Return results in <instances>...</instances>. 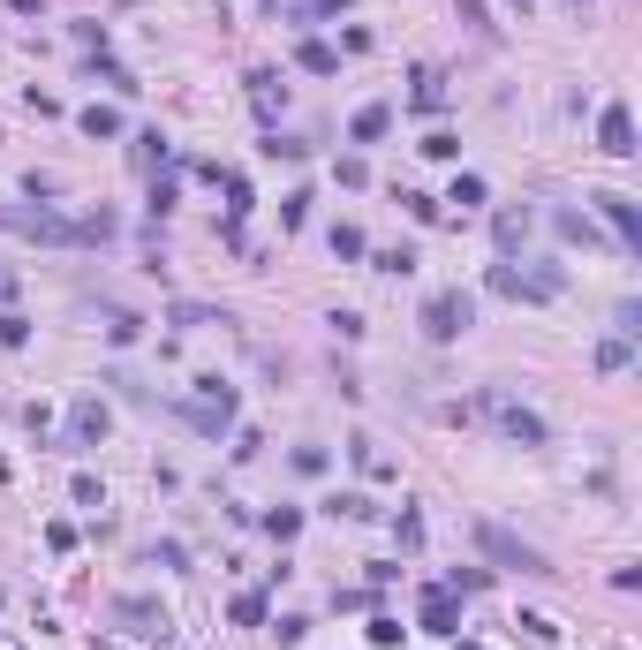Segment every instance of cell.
<instances>
[{"label":"cell","mask_w":642,"mask_h":650,"mask_svg":"<svg viewBox=\"0 0 642 650\" xmlns=\"http://www.w3.org/2000/svg\"><path fill=\"white\" fill-rule=\"evenodd\" d=\"M476 409H484V424L499 431L507 446H544V416H537V409H522L507 386H484V401H476Z\"/></svg>","instance_id":"obj_1"},{"label":"cell","mask_w":642,"mask_h":650,"mask_svg":"<svg viewBox=\"0 0 642 650\" xmlns=\"http://www.w3.org/2000/svg\"><path fill=\"white\" fill-rule=\"evenodd\" d=\"M182 424H189V431H204V439H220V431L235 424V386L204 371V378H197V394L182 401Z\"/></svg>","instance_id":"obj_2"},{"label":"cell","mask_w":642,"mask_h":650,"mask_svg":"<svg viewBox=\"0 0 642 650\" xmlns=\"http://www.w3.org/2000/svg\"><path fill=\"white\" fill-rule=\"evenodd\" d=\"M476 552H484V560H499V567H514V575H552V560H544L537 545H522V537L507 530V522H476Z\"/></svg>","instance_id":"obj_3"},{"label":"cell","mask_w":642,"mask_h":650,"mask_svg":"<svg viewBox=\"0 0 642 650\" xmlns=\"http://www.w3.org/2000/svg\"><path fill=\"white\" fill-rule=\"evenodd\" d=\"M469 325H476V295L469 288H439L423 303V333H431V341H461Z\"/></svg>","instance_id":"obj_4"},{"label":"cell","mask_w":642,"mask_h":650,"mask_svg":"<svg viewBox=\"0 0 642 650\" xmlns=\"http://www.w3.org/2000/svg\"><path fill=\"white\" fill-rule=\"evenodd\" d=\"M484 288L499 295V303H552V295H559V273H552V265H544V273H514V265H491Z\"/></svg>","instance_id":"obj_5"},{"label":"cell","mask_w":642,"mask_h":650,"mask_svg":"<svg viewBox=\"0 0 642 650\" xmlns=\"http://www.w3.org/2000/svg\"><path fill=\"white\" fill-rule=\"evenodd\" d=\"M0 235H31V242H76V220L46 205H0Z\"/></svg>","instance_id":"obj_6"},{"label":"cell","mask_w":642,"mask_h":650,"mask_svg":"<svg viewBox=\"0 0 642 650\" xmlns=\"http://www.w3.org/2000/svg\"><path fill=\"white\" fill-rule=\"evenodd\" d=\"M597 152H612V159H635V152H642V144H635V114H627L620 99L597 114Z\"/></svg>","instance_id":"obj_7"},{"label":"cell","mask_w":642,"mask_h":650,"mask_svg":"<svg viewBox=\"0 0 642 650\" xmlns=\"http://www.w3.org/2000/svg\"><path fill=\"white\" fill-rule=\"evenodd\" d=\"M106 424H114V416H106L99 394H76V401H68V446H99Z\"/></svg>","instance_id":"obj_8"},{"label":"cell","mask_w":642,"mask_h":650,"mask_svg":"<svg viewBox=\"0 0 642 650\" xmlns=\"http://www.w3.org/2000/svg\"><path fill=\"white\" fill-rule=\"evenodd\" d=\"M416 620H423L431 635H461V590L431 582V590H423V605H416Z\"/></svg>","instance_id":"obj_9"},{"label":"cell","mask_w":642,"mask_h":650,"mask_svg":"<svg viewBox=\"0 0 642 650\" xmlns=\"http://www.w3.org/2000/svg\"><path fill=\"white\" fill-rule=\"evenodd\" d=\"M597 212H605V227L620 235V250H642V212H635V197L605 189V197H597Z\"/></svg>","instance_id":"obj_10"},{"label":"cell","mask_w":642,"mask_h":650,"mask_svg":"<svg viewBox=\"0 0 642 650\" xmlns=\"http://www.w3.org/2000/svg\"><path fill=\"white\" fill-rule=\"evenodd\" d=\"M491 242H499V257H514L529 242V205H507L499 220H491Z\"/></svg>","instance_id":"obj_11"},{"label":"cell","mask_w":642,"mask_h":650,"mask_svg":"<svg viewBox=\"0 0 642 650\" xmlns=\"http://www.w3.org/2000/svg\"><path fill=\"white\" fill-rule=\"evenodd\" d=\"M121 620H129V628H136V635H167V628H174V620H167V613H159V605H152V598H121Z\"/></svg>","instance_id":"obj_12"},{"label":"cell","mask_w":642,"mask_h":650,"mask_svg":"<svg viewBox=\"0 0 642 650\" xmlns=\"http://www.w3.org/2000/svg\"><path fill=\"white\" fill-rule=\"evenodd\" d=\"M129 159H136L144 174H159V167H167V137H159V129H136V137H129Z\"/></svg>","instance_id":"obj_13"},{"label":"cell","mask_w":642,"mask_h":650,"mask_svg":"<svg viewBox=\"0 0 642 650\" xmlns=\"http://www.w3.org/2000/svg\"><path fill=\"white\" fill-rule=\"evenodd\" d=\"M114 235H121L114 212H84V220H76V250H99V242H114Z\"/></svg>","instance_id":"obj_14"},{"label":"cell","mask_w":642,"mask_h":650,"mask_svg":"<svg viewBox=\"0 0 642 650\" xmlns=\"http://www.w3.org/2000/svg\"><path fill=\"white\" fill-rule=\"evenodd\" d=\"M295 69H310V76H333V69H340V53L325 46V38H303V46H295Z\"/></svg>","instance_id":"obj_15"},{"label":"cell","mask_w":642,"mask_h":650,"mask_svg":"<svg viewBox=\"0 0 642 650\" xmlns=\"http://www.w3.org/2000/svg\"><path fill=\"white\" fill-rule=\"evenodd\" d=\"M408 106H416V114H439V106H446V84H439V69H423V76H416Z\"/></svg>","instance_id":"obj_16"},{"label":"cell","mask_w":642,"mask_h":650,"mask_svg":"<svg viewBox=\"0 0 642 650\" xmlns=\"http://www.w3.org/2000/svg\"><path fill=\"white\" fill-rule=\"evenodd\" d=\"M393 129V106H363V114H355V144H378Z\"/></svg>","instance_id":"obj_17"},{"label":"cell","mask_w":642,"mask_h":650,"mask_svg":"<svg viewBox=\"0 0 642 650\" xmlns=\"http://www.w3.org/2000/svg\"><path fill=\"white\" fill-rule=\"evenodd\" d=\"M76 129H84V137H121V114H114V106H84Z\"/></svg>","instance_id":"obj_18"},{"label":"cell","mask_w":642,"mask_h":650,"mask_svg":"<svg viewBox=\"0 0 642 650\" xmlns=\"http://www.w3.org/2000/svg\"><path fill=\"white\" fill-rule=\"evenodd\" d=\"M552 227H559V242H582V250H590V242H597L590 212H552Z\"/></svg>","instance_id":"obj_19"},{"label":"cell","mask_w":642,"mask_h":650,"mask_svg":"<svg viewBox=\"0 0 642 650\" xmlns=\"http://www.w3.org/2000/svg\"><path fill=\"white\" fill-rule=\"evenodd\" d=\"M325 514H340V522H371V499H363V492H333V499H325Z\"/></svg>","instance_id":"obj_20"},{"label":"cell","mask_w":642,"mask_h":650,"mask_svg":"<svg viewBox=\"0 0 642 650\" xmlns=\"http://www.w3.org/2000/svg\"><path fill=\"white\" fill-rule=\"evenodd\" d=\"M250 99H257V114H280V99H288V91H280V76H250Z\"/></svg>","instance_id":"obj_21"},{"label":"cell","mask_w":642,"mask_h":650,"mask_svg":"<svg viewBox=\"0 0 642 650\" xmlns=\"http://www.w3.org/2000/svg\"><path fill=\"white\" fill-rule=\"evenodd\" d=\"M0 348H31V318L23 310H0Z\"/></svg>","instance_id":"obj_22"},{"label":"cell","mask_w":642,"mask_h":650,"mask_svg":"<svg viewBox=\"0 0 642 650\" xmlns=\"http://www.w3.org/2000/svg\"><path fill=\"white\" fill-rule=\"evenodd\" d=\"M355 469H363V477H393V462L378 454V439H355Z\"/></svg>","instance_id":"obj_23"},{"label":"cell","mask_w":642,"mask_h":650,"mask_svg":"<svg viewBox=\"0 0 642 650\" xmlns=\"http://www.w3.org/2000/svg\"><path fill=\"white\" fill-rule=\"evenodd\" d=\"M627 363H635V348H627L620 333H612V341H597V371H627Z\"/></svg>","instance_id":"obj_24"},{"label":"cell","mask_w":642,"mask_h":650,"mask_svg":"<svg viewBox=\"0 0 642 650\" xmlns=\"http://www.w3.org/2000/svg\"><path fill=\"white\" fill-rule=\"evenodd\" d=\"M416 152H423V159H461V137H454V129H431Z\"/></svg>","instance_id":"obj_25"},{"label":"cell","mask_w":642,"mask_h":650,"mask_svg":"<svg viewBox=\"0 0 642 650\" xmlns=\"http://www.w3.org/2000/svg\"><path fill=\"white\" fill-rule=\"evenodd\" d=\"M363 250H371V242H363V227L340 220V227H333V257H363Z\"/></svg>","instance_id":"obj_26"},{"label":"cell","mask_w":642,"mask_h":650,"mask_svg":"<svg viewBox=\"0 0 642 650\" xmlns=\"http://www.w3.org/2000/svg\"><path fill=\"white\" fill-rule=\"evenodd\" d=\"M265 530H272V537H280V545H288V537H295V530H303V514H295V507H272V514H265Z\"/></svg>","instance_id":"obj_27"},{"label":"cell","mask_w":642,"mask_h":650,"mask_svg":"<svg viewBox=\"0 0 642 650\" xmlns=\"http://www.w3.org/2000/svg\"><path fill=\"white\" fill-rule=\"evenodd\" d=\"M68 492H76V507H106V492H99V477H91V469H76V484H68Z\"/></svg>","instance_id":"obj_28"},{"label":"cell","mask_w":642,"mask_h":650,"mask_svg":"<svg viewBox=\"0 0 642 650\" xmlns=\"http://www.w3.org/2000/svg\"><path fill=\"white\" fill-rule=\"evenodd\" d=\"M303 220H310V189H295L288 205H280V227H288V235H295V227H303Z\"/></svg>","instance_id":"obj_29"},{"label":"cell","mask_w":642,"mask_h":650,"mask_svg":"<svg viewBox=\"0 0 642 650\" xmlns=\"http://www.w3.org/2000/svg\"><path fill=\"white\" fill-rule=\"evenodd\" d=\"M174 325H227L220 310H204V303H174Z\"/></svg>","instance_id":"obj_30"},{"label":"cell","mask_w":642,"mask_h":650,"mask_svg":"<svg viewBox=\"0 0 642 650\" xmlns=\"http://www.w3.org/2000/svg\"><path fill=\"white\" fill-rule=\"evenodd\" d=\"M454 205H461V212L484 205V174H461V182H454Z\"/></svg>","instance_id":"obj_31"},{"label":"cell","mask_w":642,"mask_h":650,"mask_svg":"<svg viewBox=\"0 0 642 650\" xmlns=\"http://www.w3.org/2000/svg\"><path fill=\"white\" fill-rule=\"evenodd\" d=\"M378 273H393V280L416 273V250H378Z\"/></svg>","instance_id":"obj_32"},{"label":"cell","mask_w":642,"mask_h":650,"mask_svg":"<svg viewBox=\"0 0 642 650\" xmlns=\"http://www.w3.org/2000/svg\"><path fill=\"white\" fill-rule=\"evenodd\" d=\"M363 635H371L378 650H393V643H401V620H386V613H378V620H371V628H363Z\"/></svg>","instance_id":"obj_33"},{"label":"cell","mask_w":642,"mask_h":650,"mask_svg":"<svg viewBox=\"0 0 642 650\" xmlns=\"http://www.w3.org/2000/svg\"><path fill=\"white\" fill-rule=\"evenodd\" d=\"M401 205H408V212H416V220H423V227H431V220H439V197H423V189H408V197H401Z\"/></svg>","instance_id":"obj_34"},{"label":"cell","mask_w":642,"mask_h":650,"mask_svg":"<svg viewBox=\"0 0 642 650\" xmlns=\"http://www.w3.org/2000/svg\"><path fill=\"white\" fill-rule=\"evenodd\" d=\"M295 469H303V477H325V446H295Z\"/></svg>","instance_id":"obj_35"},{"label":"cell","mask_w":642,"mask_h":650,"mask_svg":"<svg viewBox=\"0 0 642 650\" xmlns=\"http://www.w3.org/2000/svg\"><path fill=\"white\" fill-rule=\"evenodd\" d=\"M461 23H469L476 38H491V23H484V0H461Z\"/></svg>","instance_id":"obj_36"},{"label":"cell","mask_w":642,"mask_h":650,"mask_svg":"<svg viewBox=\"0 0 642 650\" xmlns=\"http://www.w3.org/2000/svg\"><path fill=\"white\" fill-rule=\"evenodd\" d=\"M348 0H303V16H340Z\"/></svg>","instance_id":"obj_37"},{"label":"cell","mask_w":642,"mask_h":650,"mask_svg":"<svg viewBox=\"0 0 642 650\" xmlns=\"http://www.w3.org/2000/svg\"><path fill=\"white\" fill-rule=\"evenodd\" d=\"M0 303H16V273L8 265H0Z\"/></svg>","instance_id":"obj_38"},{"label":"cell","mask_w":642,"mask_h":650,"mask_svg":"<svg viewBox=\"0 0 642 650\" xmlns=\"http://www.w3.org/2000/svg\"><path fill=\"white\" fill-rule=\"evenodd\" d=\"M8 8H16V16H38V0H8Z\"/></svg>","instance_id":"obj_39"},{"label":"cell","mask_w":642,"mask_h":650,"mask_svg":"<svg viewBox=\"0 0 642 650\" xmlns=\"http://www.w3.org/2000/svg\"><path fill=\"white\" fill-rule=\"evenodd\" d=\"M507 8H522V16H529V0H507Z\"/></svg>","instance_id":"obj_40"},{"label":"cell","mask_w":642,"mask_h":650,"mask_svg":"<svg viewBox=\"0 0 642 650\" xmlns=\"http://www.w3.org/2000/svg\"><path fill=\"white\" fill-rule=\"evenodd\" d=\"M461 650H484V643H461Z\"/></svg>","instance_id":"obj_41"},{"label":"cell","mask_w":642,"mask_h":650,"mask_svg":"<svg viewBox=\"0 0 642 650\" xmlns=\"http://www.w3.org/2000/svg\"><path fill=\"white\" fill-rule=\"evenodd\" d=\"M575 8H590V0H575Z\"/></svg>","instance_id":"obj_42"}]
</instances>
